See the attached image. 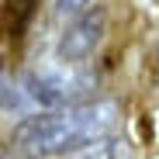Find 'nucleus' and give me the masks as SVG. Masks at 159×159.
Instances as JSON below:
<instances>
[{"instance_id": "f257e3e1", "label": "nucleus", "mask_w": 159, "mask_h": 159, "mask_svg": "<svg viewBox=\"0 0 159 159\" xmlns=\"http://www.w3.org/2000/svg\"><path fill=\"white\" fill-rule=\"evenodd\" d=\"M118 125V107L111 100H83L48 107L21 121L11 135V159H48L80 152L100 139H107Z\"/></svg>"}, {"instance_id": "f03ea898", "label": "nucleus", "mask_w": 159, "mask_h": 159, "mask_svg": "<svg viewBox=\"0 0 159 159\" xmlns=\"http://www.w3.org/2000/svg\"><path fill=\"white\" fill-rule=\"evenodd\" d=\"M104 28H107V14L100 7L73 17V24L59 38V59L62 62H87L93 56V48L100 45V38H104Z\"/></svg>"}, {"instance_id": "7ed1b4c3", "label": "nucleus", "mask_w": 159, "mask_h": 159, "mask_svg": "<svg viewBox=\"0 0 159 159\" xmlns=\"http://www.w3.org/2000/svg\"><path fill=\"white\" fill-rule=\"evenodd\" d=\"M87 80L83 76H69V73H28L24 76V93H28L38 107H62V104H76V97L83 93Z\"/></svg>"}, {"instance_id": "20e7f679", "label": "nucleus", "mask_w": 159, "mask_h": 159, "mask_svg": "<svg viewBox=\"0 0 159 159\" xmlns=\"http://www.w3.org/2000/svg\"><path fill=\"white\" fill-rule=\"evenodd\" d=\"M35 4L38 0H7V28H11V35L24 31V24L35 14Z\"/></svg>"}, {"instance_id": "39448f33", "label": "nucleus", "mask_w": 159, "mask_h": 159, "mask_svg": "<svg viewBox=\"0 0 159 159\" xmlns=\"http://www.w3.org/2000/svg\"><path fill=\"white\" fill-rule=\"evenodd\" d=\"M73 159H118V142L100 139V142H93V145H87V149L73 152Z\"/></svg>"}, {"instance_id": "423d86ee", "label": "nucleus", "mask_w": 159, "mask_h": 159, "mask_svg": "<svg viewBox=\"0 0 159 159\" xmlns=\"http://www.w3.org/2000/svg\"><path fill=\"white\" fill-rule=\"evenodd\" d=\"M90 4H93V0H59V4H56V17L59 21H73L80 14H87Z\"/></svg>"}]
</instances>
